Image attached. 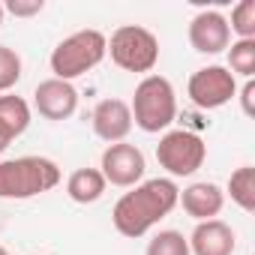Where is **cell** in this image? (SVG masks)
<instances>
[{"label": "cell", "mask_w": 255, "mask_h": 255, "mask_svg": "<svg viewBox=\"0 0 255 255\" xmlns=\"http://www.w3.org/2000/svg\"><path fill=\"white\" fill-rule=\"evenodd\" d=\"M99 171L105 177V183L111 186H120V189H132L144 180V171H147V162H144V153L129 144V141H117V144H108L102 150V159H99Z\"/></svg>", "instance_id": "cell-8"}, {"label": "cell", "mask_w": 255, "mask_h": 255, "mask_svg": "<svg viewBox=\"0 0 255 255\" xmlns=\"http://www.w3.org/2000/svg\"><path fill=\"white\" fill-rule=\"evenodd\" d=\"M108 54V36L102 30H75L69 33L66 39H60L48 57V66H51V78H60V81H72L90 69H96Z\"/></svg>", "instance_id": "cell-4"}, {"label": "cell", "mask_w": 255, "mask_h": 255, "mask_svg": "<svg viewBox=\"0 0 255 255\" xmlns=\"http://www.w3.org/2000/svg\"><path fill=\"white\" fill-rule=\"evenodd\" d=\"M252 96H255V81L249 78V81L243 84V90H240V105H243V114H246V117H252V114H255V105H252Z\"/></svg>", "instance_id": "cell-22"}, {"label": "cell", "mask_w": 255, "mask_h": 255, "mask_svg": "<svg viewBox=\"0 0 255 255\" xmlns=\"http://www.w3.org/2000/svg\"><path fill=\"white\" fill-rule=\"evenodd\" d=\"M156 159L171 177H192L207 159V144L198 132L168 129L156 144Z\"/></svg>", "instance_id": "cell-6"}, {"label": "cell", "mask_w": 255, "mask_h": 255, "mask_svg": "<svg viewBox=\"0 0 255 255\" xmlns=\"http://www.w3.org/2000/svg\"><path fill=\"white\" fill-rule=\"evenodd\" d=\"M144 255H189V240L183 237V231L165 228V231H156L147 240Z\"/></svg>", "instance_id": "cell-18"}, {"label": "cell", "mask_w": 255, "mask_h": 255, "mask_svg": "<svg viewBox=\"0 0 255 255\" xmlns=\"http://www.w3.org/2000/svg\"><path fill=\"white\" fill-rule=\"evenodd\" d=\"M177 204L186 210V216H192L195 222H204V219H216V216L222 213V207H225V192H222L216 183L201 180V183H189V186L180 192Z\"/></svg>", "instance_id": "cell-13"}, {"label": "cell", "mask_w": 255, "mask_h": 255, "mask_svg": "<svg viewBox=\"0 0 255 255\" xmlns=\"http://www.w3.org/2000/svg\"><path fill=\"white\" fill-rule=\"evenodd\" d=\"M186 240H189V255H234L237 249V234L222 219L195 222Z\"/></svg>", "instance_id": "cell-12"}, {"label": "cell", "mask_w": 255, "mask_h": 255, "mask_svg": "<svg viewBox=\"0 0 255 255\" xmlns=\"http://www.w3.org/2000/svg\"><path fill=\"white\" fill-rule=\"evenodd\" d=\"M189 45L198 54H222L231 45L228 18L219 9H201L189 21Z\"/></svg>", "instance_id": "cell-9"}, {"label": "cell", "mask_w": 255, "mask_h": 255, "mask_svg": "<svg viewBox=\"0 0 255 255\" xmlns=\"http://www.w3.org/2000/svg\"><path fill=\"white\" fill-rule=\"evenodd\" d=\"M225 195H228L243 213H252V210H255V168H252V165H240V168L228 177Z\"/></svg>", "instance_id": "cell-16"}, {"label": "cell", "mask_w": 255, "mask_h": 255, "mask_svg": "<svg viewBox=\"0 0 255 255\" xmlns=\"http://www.w3.org/2000/svg\"><path fill=\"white\" fill-rule=\"evenodd\" d=\"M42 9H45V0H9V3H3V12L15 18H30V15H39Z\"/></svg>", "instance_id": "cell-21"}, {"label": "cell", "mask_w": 255, "mask_h": 255, "mask_svg": "<svg viewBox=\"0 0 255 255\" xmlns=\"http://www.w3.org/2000/svg\"><path fill=\"white\" fill-rule=\"evenodd\" d=\"M30 117H33V111H30L27 99L3 93L0 96V141L9 147L18 135H24L30 126Z\"/></svg>", "instance_id": "cell-14"}, {"label": "cell", "mask_w": 255, "mask_h": 255, "mask_svg": "<svg viewBox=\"0 0 255 255\" xmlns=\"http://www.w3.org/2000/svg\"><path fill=\"white\" fill-rule=\"evenodd\" d=\"M234 78H252L255 75V39H234L228 45V66H225Z\"/></svg>", "instance_id": "cell-17"}, {"label": "cell", "mask_w": 255, "mask_h": 255, "mask_svg": "<svg viewBox=\"0 0 255 255\" xmlns=\"http://www.w3.org/2000/svg\"><path fill=\"white\" fill-rule=\"evenodd\" d=\"M129 111H132V126H138L141 132H150V135L165 132L168 126L174 123V117H177L174 84L165 75H153V72L144 75L135 84Z\"/></svg>", "instance_id": "cell-3"}, {"label": "cell", "mask_w": 255, "mask_h": 255, "mask_svg": "<svg viewBox=\"0 0 255 255\" xmlns=\"http://www.w3.org/2000/svg\"><path fill=\"white\" fill-rule=\"evenodd\" d=\"M105 177L99 168H75L66 180V195L75 204H93L105 195Z\"/></svg>", "instance_id": "cell-15"}, {"label": "cell", "mask_w": 255, "mask_h": 255, "mask_svg": "<svg viewBox=\"0 0 255 255\" xmlns=\"http://www.w3.org/2000/svg\"><path fill=\"white\" fill-rule=\"evenodd\" d=\"M0 255H9V249H6V246H0Z\"/></svg>", "instance_id": "cell-24"}, {"label": "cell", "mask_w": 255, "mask_h": 255, "mask_svg": "<svg viewBox=\"0 0 255 255\" xmlns=\"http://www.w3.org/2000/svg\"><path fill=\"white\" fill-rule=\"evenodd\" d=\"M60 183V165L48 156H18L0 162V198L24 201L51 192Z\"/></svg>", "instance_id": "cell-2"}, {"label": "cell", "mask_w": 255, "mask_h": 255, "mask_svg": "<svg viewBox=\"0 0 255 255\" xmlns=\"http://www.w3.org/2000/svg\"><path fill=\"white\" fill-rule=\"evenodd\" d=\"M186 96L195 108L216 111L237 96V78L225 66H201L189 75Z\"/></svg>", "instance_id": "cell-7"}, {"label": "cell", "mask_w": 255, "mask_h": 255, "mask_svg": "<svg viewBox=\"0 0 255 255\" xmlns=\"http://www.w3.org/2000/svg\"><path fill=\"white\" fill-rule=\"evenodd\" d=\"M108 54L123 72L150 75L159 63V39L141 24H120L108 39Z\"/></svg>", "instance_id": "cell-5"}, {"label": "cell", "mask_w": 255, "mask_h": 255, "mask_svg": "<svg viewBox=\"0 0 255 255\" xmlns=\"http://www.w3.org/2000/svg\"><path fill=\"white\" fill-rule=\"evenodd\" d=\"M3 15H6V12H3V3H0V24H3Z\"/></svg>", "instance_id": "cell-23"}, {"label": "cell", "mask_w": 255, "mask_h": 255, "mask_svg": "<svg viewBox=\"0 0 255 255\" xmlns=\"http://www.w3.org/2000/svg\"><path fill=\"white\" fill-rule=\"evenodd\" d=\"M33 108L45 120H69L78 108V90L72 81L45 78L33 90Z\"/></svg>", "instance_id": "cell-11"}, {"label": "cell", "mask_w": 255, "mask_h": 255, "mask_svg": "<svg viewBox=\"0 0 255 255\" xmlns=\"http://www.w3.org/2000/svg\"><path fill=\"white\" fill-rule=\"evenodd\" d=\"M180 189L171 177H150L123 192L111 210V222L123 237H144L153 225H159L177 207Z\"/></svg>", "instance_id": "cell-1"}, {"label": "cell", "mask_w": 255, "mask_h": 255, "mask_svg": "<svg viewBox=\"0 0 255 255\" xmlns=\"http://www.w3.org/2000/svg\"><path fill=\"white\" fill-rule=\"evenodd\" d=\"M90 126L96 138H102L105 144H117V141H126V135L132 132V111H129V102L126 99H117V96H108L102 102H96L93 114H90Z\"/></svg>", "instance_id": "cell-10"}, {"label": "cell", "mask_w": 255, "mask_h": 255, "mask_svg": "<svg viewBox=\"0 0 255 255\" xmlns=\"http://www.w3.org/2000/svg\"><path fill=\"white\" fill-rule=\"evenodd\" d=\"M3 150H6V144H3V141H0V153H3Z\"/></svg>", "instance_id": "cell-25"}, {"label": "cell", "mask_w": 255, "mask_h": 255, "mask_svg": "<svg viewBox=\"0 0 255 255\" xmlns=\"http://www.w3.org/2000/svg\"><path fill=\"white\" fill-rule=\"evenodd\" d=\"M228 27L231 33H237V39H255V0H240L231 9Z\"/></svg>", "instance_id": "cell-19"}, {"label": "cell", "mask_w": 255, "mask_h": 255, "mask_svg": "<svg viewBox=\"0 0 255 255\" xmlns=\"http://www.w3.org/2000/svg\"><path fill=\"white\" fill-rule=\"evenodd\" d=\"M21 57L15 48L9 45H0V93H6L12 90L18 81H21Z\"/></svg>", "instance_id": "cell-20"}, {"label": "cell", "mask_w": 255, "mask_h": 255, "mask_svg": "<svg viewBox=\"0 0 255 255\" xmlns=\"http://www.w3.org/2000/svg\"><path fill=\"white\" fill-rule=\"evenodd\" d=\"M33 255H36V252H33Z\"/></svg>", "instance_id": "cell-26"}]
</instances>
